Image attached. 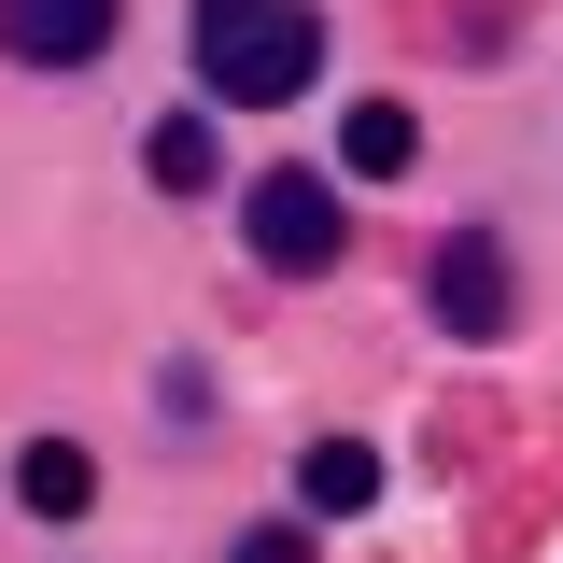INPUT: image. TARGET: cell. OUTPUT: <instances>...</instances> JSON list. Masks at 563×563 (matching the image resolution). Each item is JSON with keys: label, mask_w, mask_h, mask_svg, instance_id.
I'll use <instances>...</instances> for the list:
<instances>
[{"label": "cell", "mask_w": 563, "mask_h": 563, "mask_svg": "<svg viewBox=\"0 0 563 563\" xmlns=\"http://www.w3.org/2000/svg\"><path fill=\"white\" fill-rule=\"evenodd\" d=\"M198 85L240 113H282L324 85V14L310 0H198Z\"/></svg>", "instance_id": "6da1fadb"}, {"label": "cell", "mask_w": 563, "mask_h": 563, "mask_svg": "<svg viewBox=\"0 0 563 563\" xmlns=\"http://www.w3.org/2000/svg\"><path fill=\"white\" fill-rule=\"evenodd\" d=\"M240 225H254V268H282V282L339 268V184H324V169H268V184L240 198Z\"/></svg>", "instance_id": "7a4b0ae2"}, {"label": "cell", "mask_w": 563, "mask_h": 563, "mask_svg": "<svg viewBox=\"0 0 563 563\" xmlns=\"http://www.w3.org/2000/svg\"><path fill=\"white\" fill-rule=\"evenodd\" d=\"M422 296H437L451 339H507V240H493V225H451L437 268H422Z\"/></svg>", "instance_id": "3957f363"}, {"label": "cell", "mask_w": 563, "mask_h": 563, "mask_svg": "<svg viewBox=\"0 0 563 563\" xmlns=\"http://www.w3.org/2000/svg\"><path fill=\"white\" fill-rule=\"evenodd\" d=\"M0 57H29V70L113 57V0H0Z\"/></svg>", "instance_id": "277c9868"}, {"label": "cell", "mask_w": 563, "mask_h": 563, "mask_svg": "<svg viewBox=\"0 0 563 563\" xmlns=\"http://www.w3.org/2000/svg\"><path fill=\"white\" fill-rule=\"evenodd\" d=\"M296 493H310V521H352V507H380V451L366 437H310Z\"/></svg>", "instance_id": "5b68a950"}, {"label": "cell", "mask_w": 563, "mask_h": 563, "mask_svg": "<svg viewBox=\"0 0 563 563\" xmlns=\"http://www.w3.org/2000/svg\"><path fill=\"white\" fill-rule=\"evenodd\" d=\"M14 493H29L43 521H85V507H99V465H85L70 437H29V451H14Z\"/></svg>", "instance_id": "8992f818"}, {"label": "cell", "mask_w": 563, "mask_h": 563, "mask_svg": "<svg viewBox=\"0 0 563 563\" xmlns=\"http://www.w3.org/2000/svg\"><path fill=\"white\" fill-rule=\"evenodd\" d=\"M211 169H225V155H211V113H155V128H141V184H169V198H198Z\"/></svg>", "instance_id": "52a82bcc"}, {"label": "cell", "mask_w": 563, "mask_h": 563, "mask_svg": "<svg viewBox=\"0 0 563 563\" xmlns=\"http://www.w3.org/2000/svg\"><path fill=\"white\" fill-rule=\"evenodd\" d=\"M339 155H352V169H366V184H395V169H409V155H422V128H409V113H395V99H366V113H352V128H339Z\"/></svg>", "instance_id": "ba28073f"}, {"label": "cell", "mask_w": 563, "mask_h": 563, "mask_svg": "<svg viewBox=\"0 0 563 563\" xmlns=\"http://www.w3.org/2000/svg\"><path fill=\"white\" fill-rule=\"evenodd\" d=\"M225 563H310V536H296V521H254V536H240Z\"/></svg>", "instance_id": "9c48e42d"}]
</instances>
